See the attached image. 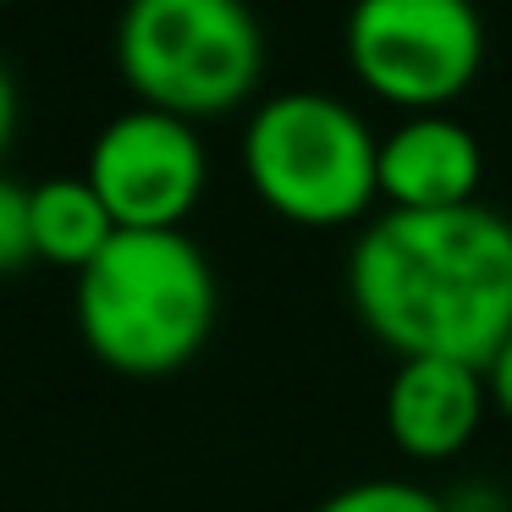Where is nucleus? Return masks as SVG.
Returning a JSON list of instances; mask_svg holds the SVG:
<instances>
[{"instance_id":"obj_11","label":"nucleus","mask_w":512,"mask_h":512,"mask_svg":"<svg viewBox=\"0 0 512 512\" xmlns=\"http://www.w3.org/2000/svg\"><path fill=\"white\" fill-rule=\"evenodd\" d=\"M34 259V215H28V182L0 171V276H12Z\"/></svg>"},{"instance_id":"obj_14","label":"nucleus","mask_w":512,"mask_h":512,"mask_svg":"<svg viewBox=\"0 0 512 512\" xmlns=\"http://www.w3.org/2000/svg\"><path fill=\"white\" fill-rule=\"evenodd\" d=\"M12 133H17V78L6 72V61H0V155H6Z\"/></svg>"},{"instance_id":"obj_7","label":"nucleus","mask_w":512,"mask_h":512,"mask_svg":"<svg viewBox=\"0 0 512 512\" xmlns=\"http://www.w3.org/2000/svg\"><path fill=\"white\" fill-rule=\"evenodd\" d=\"M479 182H485V149L474 127L457 122L452 111L402 116L380 138V204L386 210H463V204H479Z\"/></svg>"},{"instance_id":"obj_1","label":"nucleus","mask_w":512,"mask_h":512,"mask_svg":"<svg viewBox=\"0 0 512 512\" xmlns=\"http://www.w3.org/2000/svg\"><path fill=\"white\" fill-rule=\"evenodd\" d=\"M347 298L397 358L485 369L512 336V221L490 204L375 215L347 254Z\"/></svg>"},{"instance_id":"obj_4","label":"nucleus","mask_w":512,"mask_h":512,"mask_svg":"<svg viewBox=\"0 0 512 512\" xmlns=\"http://www.w3.org/2000/svg\"><path fill=\"white\" fill-rule=\"evenodd\" d=\"M116 72L138 105L199 127L254 100L265 28L248 0H127L116 17Z\"/></svg>"},{"instance_id":"obj_2","label":"nucleus","mask_w":512,"mask_h":512,"mask_svg":"<svg viewBox=\"0 0 512 512\" xmlns=\"http://www.w3.org/2000/svg\"><path fill=\"white\" fill-rule=\"evenodd\" d=\"M78 336L127 380H166L204 353L221 314L215 265L188 232H116L72 287Z\"/></svg>"},{"instance_id":"obj_8","label":"nucleus","mask_w":512,"mask_h":512,"mask_svg":"<svg viewBox=\"0 0 512 512\" xmlns=\"http://www.w3.org/2000/svg\"><path fill=\"white\" fill-rule=\"evenodd\" d=\"M490 408L485 369L457 358H397V375L386 386V435L413 463H446L474 441L479 419Z\"/></svg>"},{"instance_id":"obj_9","label":"nucleus","mask_w":512,"mask_h":512,"mask_svg":"<svg viewBox=\"0 0 512 512\" xmlns=\"http://www.w3.org/2000/svg\"><path fill=\"white\" fill-rule=\"evenodd\" d=\"M28 215H34V259L61 265L72 276L94 265L111 248L122 226L111 221L105 199L89 188V177H45L28 188Z\"/></svg>"},{"instance_id":"obj_6","label":"nucleus","mask_w":512,"mask_h":512,"mask_svg":"<svg viewBox=\"0 0 512 512\" xmlns=\"http://www.w3.org/2000/svg\"><path fill=\"white\" fill-rule=\"evenodd\" d=\"M83 177L122 232H182L210 188V155L193 122L133 105L94 133Z\"/></svg>"},{"instance_id":"obj_16","label":"nucleus","mask_w":512,"mask_h":512,"mask_svg":"<svg viewBox=\"0 0 512 512\" xmlns=\"http://www.w3.org/2000/svg\"><path fill=\"white\" fill-rule=\"evenodd\" d=\"M122 6H127V0H122Z\"/></svg>"},{"instance_id":"obj_12","label":"nucleus","mask_w":512,"mask_h":512,"mask_svg":"<svg viewBox=\"0 0 512 512\" xmlns=\"http://www.w3.org/2000/svg\"><path fill=\"white\" fill-rule=\"evenodd\" d=\"M446 512H507V496H501L490 479H457L452 490H441Z\"/></svg>"},{"instance_id":"obj_5","label":"nucleus","mask_w":512,"mask_h":512,"mask_svg":"<svg viewBox=\"0 0 512 512\" xmlns=\"http://www.w3.org/2000/svg\"><path fill=\"white\" fill-rule=\"evenodd\" d=\"M342 56L380 105L446 111L485 67V17L474 0H353Z\"/></svg>"},{"instance_id":"obj_10","label":"nucleus","mask_w":512,"mask_h":512,"mask_svg":"<svg viewBox=\"0 0 512 512\" xmlns=\"http://www.w3.org/2000/svg\"><path fill=\"white\" fill-rule=\"evenodd\" d=\"M314 512H446L441 490H424L413 479H353L331 490Z\"/></svg>"},{"instance_id":"obj_13","label":"nucleus","mask_w":512,"mask_h":512,"mask_svg":"<svg viewBox=\"0 0 512 512\" xmlns=\"http://www.w3.org/2000/svg\"><path fill=\"white\" fill-rule=\"evenodd\" d=\"M485 380H490V402H496V413L512 424V336L501 342V353L485 364Z\"/></svg>"},{"instance_id":"obj_15","label":"nucleus","mask_w":512,"mask_h":512,"mask_svg":"<svg viewBox=\"0 0 512 512\" xmlns=\"http://www.w3.org/2000/svg\"><path fill=\"white\" fill-rule=\"evenodd\" d=\"M0 6H6V0H0Z\"/></svg>"},{"instance_id":"obj_3","label":"nucleus","mask_w":512,"mask_h":512,"mask_svg":"<svg viewBox=\"0 0 512 512\" xmlns=\"http://www.w3.org/2000/svg\"><path fill=\"white\" fill-rule=\"evenodd\" d=\"M243 177L292 226H353L380 204V138L336 94L281 89L248 111Z\"/></svg>"}]
</instances>
